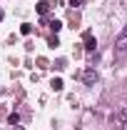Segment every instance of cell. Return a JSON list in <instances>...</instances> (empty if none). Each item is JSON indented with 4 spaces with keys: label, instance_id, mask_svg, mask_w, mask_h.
Masks as SVG:
<instances>
[{
    "label": "cell",
    "instance_id": "cell-4",
    "mask_svg": "<svg viewBox=\"0 0 127 130\" xmlns=\"http://www.w3.org/2000/svg\"><path fill=\"white\" fill-rule=\"evenodd\" d=\"M50 5H52V3H50V0H40V3H37V5H35V10H37V13H40V15H48V10H50Z\"/></svg>",
    "mask_w": 127,
    "mask_h": 130
},
{
    "label": "cell",
    "instance_id": "cell-6",
    "mask_svg": "<svg viewBox=\"0 0 127 130\" xmlns=\"http://www.w3.org/2000/svg\"><path fill=\"white\" fill-rule=\"evenodd\" d=\"M50 85H52V90H55V93H60V90L65 88V83L60 80V78H52V83H50Z\"/></svg>",
    "mask_w": 127,
    "mask_h": 130
},
{
    "label": "cell",
    "instance_id": "cell-11",
    "mask_svg": "<svg viewBox=\"0 0 127 130\" xmlns=\"http://www.w3.org/2000/svg\"><path fill=\"white\" fill-rule=\"evenodd\" d=\"M82 3H85V0H70V5H72V8H80Z\"/></svg>",
    "mask_w": 127,
    "mask_h": 130
},
{
    "label": "cell",
    "instance_id": "cell-10",
    "mask_svg": "<svg viewBox=\"0 0 127 130\" xmlns=\"http://www.w3.org/2000/svg\"><path fill=\"white\" fill-rule=\"evenodd\" d=\"M57 45H60V40H57V35H55V38H50V48H57Z\"/></svg>",
    "mask_w": 127,
    "mask_h": 130
},
{
    "label": "cell",
    "instance_id": "cell-7",
    "mask_svg": "<svg viewBox=\"0 0 127 130\" xmlns=\"http://www.w3.org/2000/svg\"><path fill=\"white\" fill-rule=\"evenodd\" d=\"M8 123H10L13 128H15V125H20V115H17V113H13L10 118H8Z\"/></svg>",
    "mask_w": 127,
    "mask_h": 130
},
{
    "label": "cell",
    "instance_id": "cell-2",
    "mask_svg": "<svg viewBox=\"0 0 127 130\" xmlns=\"http://www.w3.org/2000/svg\"><path fill=\"white\" fill-rule=\"evenodd\" d=\"M115 50H117V53H127V25L122 28V32L117 35V40H115Z\"/></svg>",
    "mask_w": 127,
    "mask_h": 130
},
{
    "label": "cell",
    "instance_id": "cell-13",
    "mask_svg": "<svg viewBox=\"0 0 127 130\" xmlns=\"http://www.w3.org/2000/svg\"><path fill=\"white\" fill-rule=\"evenodd\" d=\"M0 20H3V10H0Z\"/></svg>",
    "mask_w": 127,
    "mask_h": 130
},
{
    "label": "cell",
    "instance_id": "cell-8",
    "mask_svg": "<svg viewBox=\"0 0 127 130\" xmlns=\"http://www.w3.org/2000/svg\"><path fill=\"white\" fill-rule=\"evenodd\" d=\"M20 32H23V35H30V32H32V25H30V23H23V25H20Z\"/></svg>",
    "mask_w": 127,
    "mask_h": 130
},
{
    "label": "cell",
    "instance_id": "cell-9",
    "mask_svg": "<svg viewBox=\"0 0 127 130\" xmlns=\"http://www.w3.org/2000/svg\"><path fill=\"white\" fill-rule=\"evenodd\" d=\"M117 118H120V120H122V123H127V108H122V110H120V113H117Z\"/></svg>",
    "mask_w": 127,
    "mask_h": 130
},
{
    "label": "cell",
    "instance_id": "cell-3",
    "mask_svg": "<svg viewBox=\"0 0 127 130\" xmlns=\"http://www.w3.org/2000/svg\"><path fill=\"white\" fill-rule=\"evenodd\" d=\"M97 80H100V75H97L95 68H87V70L82 73V83H85V85H95Z\"/></svg>",
    "mask_w": 127,
    "mask_h": 130
},
{
    "label": "cell",
    "instance_id": "cell-5",
    "mask_svg": "<svg viewBox=\"0 0 127 130\" xmlns=\"http://www.w3.org/2000/svg\"><path fill=\"white\" fill-rule=\"evenodd\" d=\"M43 23H45V25H50V30L55 32V35H57V32H60V28H62V23H60V20H43Z\"/></svg>",
    "mask_w": 127,
    "mask_h": 130
},
{
    "label": "cell",
    "instance_id": "cell-1",
    "mask_svg": "<svg viewBox=\"0 0 127 130\" xmlns=\"http://www.w3.org/2000/svg\"><path fill=\"white\" fill-rule=\"evenodd\" d=\"M82 45H85V50H87V53H95L97 40H95V35H92L90 30H85V32H82Z\"/></svg>",
    "mask_w": 127,
    "mask_h": 130
},
{
    "label": "cell",
    "instance_id": "cell-12",
    "mask_svg": "<svg viewBox=\"0 0 127 130\" xmlns=\"http://www.w3.org/2000/svg\"><path fill=\"white\" fill-rule=\"evenodd\" d=\"M15 130H23V128H20V125H15Z\"/></svg>",
    "mask_w": 127,
    "mask_h": 130
}]
</instances>
